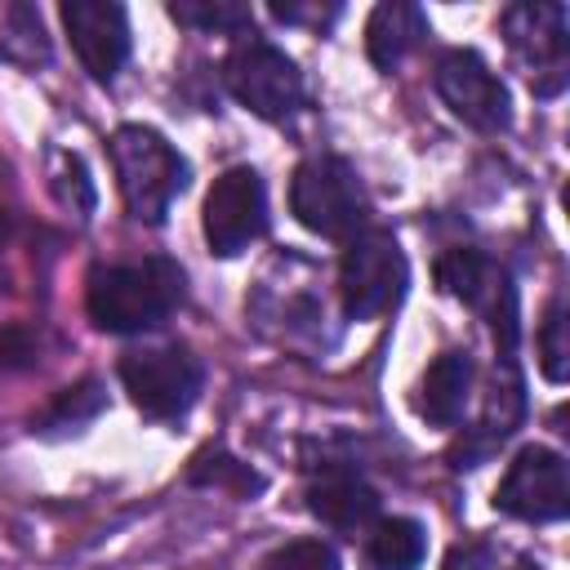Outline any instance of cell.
I'll return each mask as SVG.
<instances>
[{
    "mask_svg": "<svg viewBox=\"0 0 570 570\" xmlns=\"http://www.w3.org/2000/svg\"><path fill=\"white\" fill-rule=\"evenodd\" d=\"M307 512L338 534H365L379 521V494L352 468H325L307 485Z\"/></svg>",
    "mask_w": 570,
    "mask_h": 570,
    "instance_id": "obj_14",
    "label": "cell"
},
{
    "mask_svg": "<svg viewBox=\"0 0 570 570\" xmlns=\"http://www.w3.org/2000/svg\"><path fill=\"white\" fill-rule=\"evenodd\" d=\"M187 294V276L174 258L111 263L94 267L85 281V312L107 334H142L156 330Z\"/></svg>",
    "mask_w": 570,
    "mask_h": 570,
    "instance_id": "obj_1",
    "label": "cell"
},
{
    "mask_svg": "<svg viewBox=\"0 0 570 570\" xmlns=\"http://www.w3.org/2000/svg\"><path fill=\"white\" fill-rule=\"evenodd\" d=\"M494 508L503 517L530 521V525H548L561 521L570 512V472L566 459L548 445H521L503 472V481L494 485Z\"/></svg>",
    "mask_w": 570,
    "mask_h": 570,
    "instance_id": "obj_11",
    "label": "cell"
},
{
    "mask_svg": "<svg viewBox=\"0 0 570 570\" xmlns=\"http://www.w3.org/2000/svg\"><path fill=\"white\" fill-rule=\"evenodd\" d=\"M472 383H476V365L463 347H445L419 379L414 387V414L432 428H459V419L468 414L472 401Z\"/></svg>",
    "mask_w": 570,
    "mask_h": 570,
    "instance_id": "obj_15",
    "label": "cell"
},
{
    "mask_svg": "<svg viewBox=\"0 0 570 570\" xmlns=\"http://www.w3.org/2000/svg\"><path fill=\"white\" fill-rule=\"evenodd\" d=\"M285 267V281H272L263 272L254 298H249V316L267 330L272 321L281 325L276 338L281 343H303V338H321L325 325V298L312 289V267H303V281H289V258H276Z\"/></svg>",
    "mask_w": 570,
    "mask_h": 570,
    "instance_id": "obj_13",
    "label": "cell"
},
{
    "mask_svg": "<svg viewBox=\"0 0 570 570\" xmlns=\"http://www.w3.org/2000/svg\"><path fill=\"white\" fill-rule=\"evenodd\" d=\"M289 209L312 236L325 240H352L370 218L365 187L343 156H307L289 178Z\"/></svg>",
    "mask_w": 570,
    "mask_h": 570,
    "instance_id": "obj_3",
    "label": "cell"
},
{
    "mask_svg": "<svg viewBox=\"0 0 570 570\" xmlns=\"http://www.w3.org/2000/svg\"><path fill=\"white\" fill-rule=\"evenodd\" d=\"M62 27L71 36V49L80 58V67L89 71V80L111 85L116 71L129 58V18L120 4L111 0H71L58 9Z\"/></svg>",
    "mask_w": 570,
    "mask_h": 570,
    "instance_id": "obj_12",
    "label": "cell"
},
{
    "mask_svg": "<svg viewBox=\"0 0 570 570\" xmlns=\"http://www.w3.org/2000/svg\"><path fill=\"white\" fill-rule=\"evenodd\" d=\"M0 58L18 67H45L49 62V40L40 27V13L31 4H9L0 18Z\"/></svg>",
    "mask_w": 570,
    "mask_h": 570,
    "instance_id": "obj_19",
    "label": "cell"
},
{
    "mask_svg": "<svg viewBox=\"0 0 570 570\" xmlns=\"http://www.w3.org/2000/svg\"><path fill=\"white\" fill-rule=\"evenodd\" d=\"M120 374V387L129 392L134 410L165 423V419H183L196 396H200V383H205V370L200 361L178 347V343H156V347H134L120 356L116 365Z\"/></svg>",
    "mask_w": 570,
    "mask_h": 570,
    "instance_id": "obj_6",
    "label": "cell"
},
{
    "mask_svg": "<svg viewBox=\"0 0 570 570\" xmlns=\"http://www.w3.org/2000/svg\"><path fill=\"white\" fill-rule=\"evenodd\" d=\"M187 481H191V485L227 490V494H236V499H249V494L263 490V476H258L249 463H240V459H232V454H223V450H205V454H196Z\"/></svg>",
    "mask_w": 570,
    "mask_h": 570,
    "instance_id": "obj_23",
    "label": "cell"
},
{
    "mask_svg": "<svg viewBox=\"0 0 570 570\" xmlns=\"http://www.w3.org/2000/svg\"><path fill=\"white\" fill-rule=\"evenodd\" d=\"M445 570H543V566L512 543H499L490 534H472V539L450 548Z\"/></svg>",
    "mask_w": 570,
    "mask_h": 570,
    "instance_id": "obj_22",
    "label": "cell"
},
{
    "mask_svg": "<svg viewBox=\"0 0 570 570\" xmlns=\"http://www.w3.org/2000/svg\"><path fill=\"white\" fill-rule=\"evenodd\" d=\"M223 85L240 107H249L263 120H285L307 98L298 62L254 31L232 45V53L223 62Z\"/></svg>",
    "mask_w": 570,
    "mask_h": 570,
    "instance_id": "obj_5",
    "label": "cell"
},
{
    "mask_svg": "<svg viewBox=\"0 0 570 570\" xmlns=\"http://www.w3.org/2000/svg\"><path fill=\"white\" fill-rule=\"evenodd\" d=\"M436 285H441V294H450V298L468 303L472 312H481L490 321V330H494L499 352L512 356V347H517V294H512L508 272L490 254L468 249V245L445 249L436 258Z\"/></svg>",
    "mask_w": 570,
    "mask_h": 570,
    "instance_id": "obj_10",
    "label": "cell"
},
{
    "mask_svg": "<svg viewBox=\"0 0 570 570\" xmlns=\"http://www.w3.org/2000/svg\"><path fill=\"white\" fill-rule=\"evenodd\" d=\"M258 570H343L334 543L325 539H289L263 557Z\"/></svg>",
    "mask_w": 570,
    "mask_h": 570,
    "instance_id": "obj_25",
    "label": "cell"
},
{
    "mask_svg": "<svg viewBox=\"0 0 570 570\" xmlns=\"http://www.w3.org/2000/svg\"><path fill=\"white\" fill-rule=\"evenodd\" d=\"M539 370L548 383H566L570 379V312H566V298L557 294L539 321Z\"/></svg>",
    "mask_w": 570,
    "mask_h": 570,
    "instance_id": "obj_24",
    "label": "cell"
},
{
    "mask_svg": "<svg viewBox=\"0 0 570 570\" xmlns=\"http://www.w3.org/2000/svg\"><path fill=\"white\" fill-rule=\"evenodd\" d=\"M428 36V13L414 0H383L365 18V58L379 71L401 67Z\"/></svg>",
    "mask_w": 570,
    "mask_h": 570,
    "instance_id": "obj_16",
    "label": "cell"
},
{
    "mask_svg": "<svg viewBox=\"0 0 570 570\" xmlns=\"http://www.w3.org/2000/svg\"><path fill=\"white\" fill-rule=\"evenodd\" d=\"M102 410H107L102 383H98V379H80V383H71V387H62V392L31 419V432H40V436H67V432L89 428Z\"/></svg>",
    "mask_w": 570,
    "mask_h": 570,
    "instance_id": "obj_18",
    "label": "cell"
},
{
    "mask_svg": "<svg viewBox=\"0 0 570 570\" xmlns=\"http://www.w3.org/2000/svg\"><path fill=\"white\" fill-rule=\"evenodd\" d=\"M4 236H9V218H4V209H0V245H4Z\"/></svg>",
    "mask_w": 570,
    "mask_h": 570,
    "instance_id": "obj_27",
    "label": "cell"
},
{
    "mask_svg": "<svg viewBox=\"0 0 570 570\" xmlns=\"http://www.w3.org/2000/svg\"><path fill=\"white\" fill-rule=\"evenodd\" d=\"M436 98L476 134H503L512 125V94L476 49H445L432 67Z\"/></svg>",
    "mask_w": 570,
    "mask_h": 570,
    "instance_id": "obj_9",
    "label": "cell"
},
{
    "mask_svg": "<svg viewBox=\"0 0 570 570\" xmlns=\"http://www.w3.org/2000/svg\"><path fill=\"white\" fill-rule=\"evenodd\" d=\"M267 13L285 27H330L338 18V4H267Z\"/></svg>",
    "mask_w": 570,
    "mask_h": 570,
    "instance_id": "obj_26",
    "label": "cell"
},
{
    "mask_svg": "<svg viewBox=\"0 0 570 570\" xmlns=\"http://www.w3.org/2000/svg\"><path fill=\"white\" fill-rule=\"evenodd\" d=\"M169 18L191 31H214V36H249V22H254V13L236 0H178L169 4Z\"/></svg>",
    "mask_w": 570,
    "mask_h": 570,
    "instance_id": "obj_21",
    "label": "cell"
},
{
    "mask_svg": "<svg viewBox=\"0 0 570 570\" xmlns=\"http://www.w3.org/2000/svg\"><path fill=\"white\" fill-rule=\"evenodd\" d=\"M405 285H410V263L392 232L365 227L347 240L338 258V307L347 321L387 316L405 298Z\"/></svg>",
    "mask_w": 570,
    "mask_h": 570,
    "instance_id": "obj_4",
    "label": "cell"
},
{
    "mask_svg": "<svg viewBox=\"0 0 570 570\" xmlns=\"http://www.w3.org/2000/svg\"><path fill=\"white\" fill-rule=\"evenodd\" d=\"M428 557V530L414 517H379L365 530L370 570H419Z\"/></svg>",
    "mask_w": 570,
    "mask_h": 570,
    "instance_id": "obj_17",
    "label": "cell"
},
{
    "mask_svg": "<svg viewBox=\"0 0 570 570\" xmlns=\"http://www.w3.org/2000/svg\"><path fill=\"white\" fill-rule=\"evenodd\" d=\"M49 191H53V200H58L67 214H76L80 223H85V218L94 214V205H98L94 178H89L85 160H80L76 151H62V147L49 151Z\"/></svg>",
    "mask_w": 570,
    "mask_h": 570,
    "instance_id": "obj_20",
    "label": "cell"
},
{
    "mask_svg": "<svg viewBox=\"0 0 570 570\" xmlns=\"http://www.w3.org/2000/svg\"><path fill=\"white\" fill-rule=\"evenodd\" d=\"M508 49L530 71V89L539 98H557L566 89V49H570V13L557 0H521L499 13Z\"/></svg>",
    "mask_w": 570,
    "mask_h": 570,
    "instance_id": "obj_7",
    "label": "cell"
},
{
    "mask_svg": "<svg viewBox=\"0 0 570 570\" xmlns=\"http://www.w3.org/2000/svg\"><path fill=\"white\" fill-rule=\"evenodd\" d=\"M200 232L218 258L245 254L267 232V187L254 165H232L214 178L200 205Z\"/></svg>",
    "mask_w": 570,
    "mask_h": 570,
    "instance_id": "obj_8",
    "label": "cell"
},
{
    "mask_svg": "<svg viewBox=\"0 0 570 570\" xmlns=\"http://www.w3.org/2000/svg\"><path fill=\"white\" fill-rule=\"evenodd\" d=\"M107 151H111V165H116V183H120L125 209L138 223L160 227L165 214H169V205L191 183V169L178 156V147L165 134L147 129V125H120L111 134Z\"/></svg>",
    "mask_w": 570,
    "mask_h": 570,
    "instance_id": "obj_2",
    "label": "cell"
}]
</instances>
